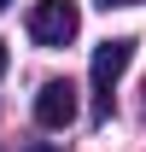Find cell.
<instances>
[{
  "label": "cell",
  "mask_w": 146,
  "mask_h": 152,
  "mask_svg": "<svg viewBox=\"0 0 146 152\" xmlns=\"http://www.w3.org/2000/svg\"><path fill=\"white\" fill-rule=\"evenodd\" d=\"M128 64H134V41L128 35L93 47V64H88V76H93V117H111V88H117V76Z\"/></svg>",
  "instance_id": "6da1fadb"
},
{
  "label": "cell",
  "mask_w": 146,
  "mask_h": 152,
  "mask_svg": "<svg viewBox=\"0 0 146 152\" xmlns=\"http://www.w3.org/2000/svg\"><path fill=\"white\" fill-rule=\"evenodd\" d=\"M0 76H6V41H0Z\"/></svg>",
  "instance_id": "8992f818"
},
{
  "label": "cell",
  "mask_w": 146,
  "mask_h": 152,
  "mask_svg": "<svg viewBox=\"0 0 146 152\" xmlns=\"http://www.w3.org/2000/svg\"><path fill=\"white\" fill-rule=\"evenodd\" d=\"M35 123H41V129H70V123H76V88L64 82V76L41 82V94H35Z\"/></svg>",
  "instance_id": "3957f363"
},
{
  "label": "cell",
  "mask_w": 146,
  "mask_h": 152,
  "mask_svg": "<svg viewBox=\"0 0 146 152\" xmlns=\"http://www.w3.org/2000/svg\"><path fill=\"white\" fill-rule=\"evenodd\" d=\"M0 6H12V0H0Z\"/></svg>",
  "instance_id": "52a82bcc"
},
{
  "label": "cell",
  "mask_w": 146,
  "mask_h": 152,
  "mask_svg": "<svg viewBox=\"0 0 146 152\" xmlns=\"http://www.w3.org/2000/svg\"><path fill=\"white\" fill-rule=\"evenodd\" d=\"M99 6H105V12H111V6H134V0H99Z\"/></svg>",
  "instance_id": "277c9868"
},
{
  "label": "cell",
  "mask_w": 146,
  "mask_h": 152,
  "mask_svg": "<svg viewBox=\"0 0 146 152\" xmlns=\"http://www.w3.org/2000/svg\"><path fill=\"white\" fill-rule=\"evenodd\" d=\"M76 29H82L76 0H35L29 6V41L35 47H64V41H76Z\"/></svg>",
  "instance_id": "7a4b0ae2"
},
{
  "label": "cell",
  "mask_w": 146,
  "mask_h": 152,
  "mask_svg": "<svg viewBox=\"0 0 146 152\" xmlns=\"http://www.w3.org/2000/svg\"><path fill=\"white\" fill-rule=\"evenodd\" d=\"M29 152H58V146H47V140H35V146H29Z\"/></svg>",
  "instance_id": "5b68a950"
}]
</instances>
